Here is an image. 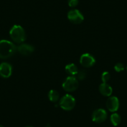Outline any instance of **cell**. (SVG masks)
<instances>
[{
	"label": "cell",
	"instance_id": "cell-1",
	"mask_svg": "<svg viewBox=\"0 0 127 127\" xmlns=\"http://www.w3.org/2000/svg\"><path fill=\"white\" fill-rule=\"evenodd\" d=\"M17 47L13 42L7 40L0 41V59H8L16 52Z\"/></svg>",
	"mask_w": 127,
	"mask_h": 127
},
{
	"label": "cell",
	"instance_id": "cell-2",
	"mask_svg": "<svg viewBox=\"0 0 127 127\" xmlns=\"http://www.w3.org/2000/svg\"><path fill=\"white\" fill-rule=\"evenodd\" d=\"M9 35L12 40L17 43H21L26 40L25 31L21 26H13L9 31Z\"/></svg>",
	"mask_w": 127,
	"mask_h": 127
},
{
	"label": "cell",
	"instance_id": "cell-3",
	"mask_svg": "<svg viewBox=\"0 0 127 127\" xmlns=\"http://www.w3.org/2000/svg\"><path fill=\"white\" fill-rule=\"evenodd\" d=\"M75 99L72 95L66 94L62 97L59 102V106L64 110L69 111L72 110L75 105Z\"/></svg>",
	"mask_w": 127,
	"mask_h": 127
},
{
	"label": "cell",
	"instance_id": "cell-4",
	"mask_svg": "<svg viewBox=\"0 0 127 127\" xmlns=\"http://www.w3.org/2000/svg\"><path fill=\"white\" fill-rule=\"evenodd\" d=\"M79 87V82L77 79L74 76H69L66 78L65 81L62 84V87L65 91L74 92Z\"/></svg>",
	"mask_w": 127,
	"mask_h": 127
},
{
	"label": "cell",
	"instance_id": "cell-5",
	"mask_svg": "<svg viewBox=\"0 0 127 127\" xmlns=\"http://www.w3.org/2000/svg\"><path fill=\"white\" fill-rule=\"evenodd\" d=\"M67 18L74 24H80L84 20V16L80 11L75 9L69 11L67 14Z\"/></svg>",
	"mask_w": 127,
	"mask_h": 127
},
{
	"label": "cell",
	"instance_id": "cell-6",
	"mask_svg": "<svg viewBox=\"0 0 127 127\" xmlns=\"http://www.w3.org/2000/svg\"><path fill=\"white\" fill-rule=\"evenodd\" d=\"M107 118V113L104 109L99 108L95 110L92 113V119L93 122L97 123H100L105 122Z\"/></svg>",
	"mask_w": 127,
	"mask_h": 127
},
{
	"label": "cell",
	"instance_id": "cell-7",
	"mask_svg": "<svg viewBox=\"0 0 127 127\" xmlns=\"http://www.w3.org/2000/svg\"><path fill=\"white\" fill-rule=\"evenodd\" d=\"M80 63L84 67H91L95 64V59L93 56L89 53L84 54L80 58Z\"/></svg>",
	"mask_w": 127,
	"mask_h": 127
},
{
	"label": "cell",
	"instance_id": "cell-8",
	"mask_svg": "<svg viewBox=\"0 0 127 127\" xmlns=\"http://www.w3.org/2000/svg\"><path fill=\"white\" fill-rule=\"evenodd\" d=\"M120 107L119 100L117 97H111L107 100V107L111 112H115L118 110Z\"/></svg>",
	"mask_w": 127,
	"mask_h": 127
},
{
	"label": "cell",
	"instance_id": "cell-9",
	"mask_svg": "<svg viewBox=\"0 0 127 127\" xmlns=\"http://www.w3.org/2000/svg\"><path fill=\"white\" fill-rule=\"evenodd\" d=\"M12 74V66L10 64L3 62L0 64V75L3 78H9Z\"/></svg>",
	"mask_w": 127,
	"mask_h": 127
},
{
	"label": "cell",
	"instance_id": "cell-10",
	"mask_svg": "<svg viewBox=\"0 0 127 127\" xmlns=\"http://www.w3.org/2000/svg\"><path fill=\"white\" fill-rule=\"evenodd\" d=\"M17 50L23 56H29L34 51V47L28 44H21L17 47Z\"/></svg>",
	"mask_w": 127,
	"mask_h": 127
},
{
	"label": "cell",
	"instance_id": "cell-11",
	"mask_svg": "<svg viewBox=\"0 0 127 127\" xmlns=\"http://www.w3.org/2000/svg\"><path fill=\"white\" fill-rule=\"evenodd\" d=\"M99 91L103 96L110 97L113 92V89L112 87L107 83H102L99 86Z\"/></svg>",
	"mask_w": 127,
	"mask_h": 127
},
{
	"label": "cell",
	"instance_id": "cell-12",
	"mask_svg": "<svg viewBox=\"0 0 127 127\" xmlns=\"http://www.w3.org/2000/svg\"><path fill=\"white\" fill-rule=\"evenodd\" d=\"M65 71L67 74H70V76H74L76 75L79 72L78 68L77 65L74 64H69L65 66Z\"/></svg>",
	"mask_w": 127,
	"mask_h": 127
},
{
	"label": "cell",
	"instance_id": "cell-13",
	"mask_svg": "<svg viewBox=\"0 0 127 127\" xmlns=\"http://www.w3.org/2000/svg\"><path fill=\"white\" fill-rule=\"evenodd\" d=\"M48 97L51 102H57L59 98V94L56 90H51L49 92Z\"/></svg>",
	"mask_w": 127,
	"mask_h": 127
},
{
	"label": "cell",
	"instance_id": "cell-14",
	"mask_svg": "<svg viewBox=\"0 0 127 127\" xmlns=\"http://www.w3.org/2000/svg\"><path fill=\"white\" fill-rule=\"evenodd\" d=\"M110 121L113 126H118L121 122V117L118 113H113L110 117Z\"/></svg>",
	"mask_w": 127,
	"mask_h": 127
},
{
	"label": "cell",
	"instance_id": "cell-15",
	"mask_svg": "<svg viewBox=\"0 0 127 127\" xmlns=\"http://www.w3.org/2000/svg\"><path fill=\"white\" fill-rule=\"evenodd\" d=\"M77 80H82L86 78L87 76V72L85 70H79L78 73L77 74Z\"/></svg>",
	"mask_w": 127,
	"mask_h": 127
},
{
	"label": "cell",
	"instance_id": "cell-16",
	"mask_svg": "<svg viewBox=\"0 0 127 127\" xmlns=\"http://www.w3.org/2000/svg\"><path fill=\"white\" fill-rule=\"evenodd\" d=\"M102 80L103 83H107L110 79V74L108 72H103L102 74Z\"/></svg>",
	"mask_w": 127,
	"mask_h": 127
},
{
	"label": "cell",
	"instance_id": "cell-17",
	"mask_svg": "<svg viewBox=\"0 0 127 127\" xmlns=\"http://www.w3.org/2000/svg\"><path fill=\"white\" fill-rule=\"evenodd\" d=\"M114 69L116 72H120L125 69V66L122 63H117L114 66Z\"/></svg>",
	"mask_w": 127,
	"mask_h": 127
},
{
	"label": "cell",
	"instance_id": "cell-18",
	"mask_svg": "<svg viewBox=\"0 0 127 127\" xmlns=\"http://www.w3.org/2000/svg\"><path fill=\"white\" fill-rule=\"evenodd\" d=\"M79 4V0H68V4L71 8L77 6Z\"/></svg>",
	"mask_w": 127,
	"mask_h": 127
},
{
	"label": "cell",
	"instance_id": "cell-19",
	"mask_svg": "<svg viewBox=\"0 0 127 127\" xmlns=\"http://www.w3.org/2000/svg\"><path fill=\"white\" fill-rule=\"evenodd\" d=\"M51 127V126H49V125H47L46 127Z\"/></svg>",
	"mask_w": 127,
	"mask_h": 127
},
{
	"label": "cell",
	"instance_id": "cell-20",
	"mask_svg": "<svg viewBox=\"0 0 127 127\" xmlns=\"http://www.w3.org/2000/svg\"><path fill=\"white\" fill-rule=\"evenodd\" d=\"M31 127V126H26V127Z\"/></svg>",
	"mask_w": 127,
	"mask_h": 127
},
{
	"label": "cell",
	"instance_id": "cell-21",
	"mask_svg": "<svg viewBox=\"0 0 127 127\" xmlns=\"http://www.w3.org/2000/svg\"><path fill=\"white\" fill-rule=\"evenodd\" d=\"M0 127H3V126H2V125H0Z\"/></svg>",
	"mask_w": 127,
	"mask_h": 127
},
{
	"label": "cell",
	"instance_id": "cell-22",
	"mask_svg": "<svg viewBox=\"0 0 127 127\" xmlns=\"http://www.w3.org/2000/svg\"></svg>",
	"mask_w": 127,
	"mask_h": 127
}]
</instances>
